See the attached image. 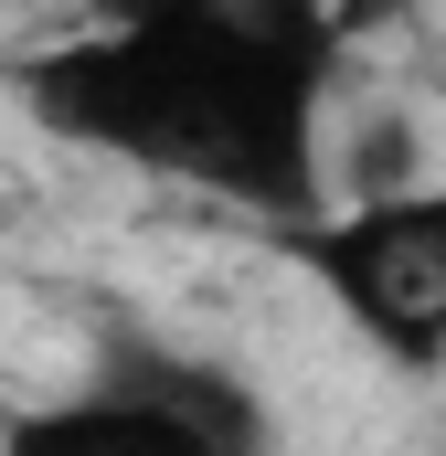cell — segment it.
Masks as SVG:
<instances>
[{
  "label": "cell",
  "mask_w": 446,
  "mask_h": 456,
  "mask_svg": "<svg viewBox=\"0 0 446 456\" xmlns=\"http://www.w3.org/2000/svg\"><path fill=\"white\" fill-rule=\"evenodd\" d=\"M96 371L128 382V393H149V403H170L181 425H202L223 456H266L277 446V425H266V403H255V382L234 361H202V350H170V340H107Z\"/></svg>",
  "instance_id": "277c9868"
},
{
  "label": "cell",
  "mask_w": 446,
  "mask_h": 456,
  "mask_svg": "<svg viewBox=\"0 0 446 456\" xmlns=\"http://www.w3.org/2000/svg\"><path fill=\"white\" fill-rule=\"evenodd\" d=\"M0 456H223L202 425H181L170 403H149V393H128V382H86V393H64V403H43V414H21Z\"/></svg>",
  "instance_id": "3957f363"
},
{
  "label": "cell",
  "mask_w": 446,
  "mask_h": 456,
  "mask_svg": "<svg viewBox=\"0 0 446 456\" xmlns=\"http://www.w3.org/2000/svg\"><path fill=\"white\" fill-rule=\"evenodd\" d=\"M86 21H202V32H255V43H309L340 53L330 0H75Z\"/></svg>",
  "instance_id": "5b68a950"
},
{
  "label": "cell",
  "mask_w": 446,
  "mask_h": 456,
  "mask_svg": "<svg viewBox=\"0 0 446 456\" xmlns=\"http://www.w3.org/2000/svg\"><path fill=\"white\" fill-rule=\"evenodd\" d=\"M277 244L372 361L415 382L446 371V181H383L319 202L309 224H277Z\"/></svg>",
  "instance_id": "7a4b0ae2"
},
{
  "label": "cell",
  "mask_w": 446,
  "mask_h": 456,
  "mask_svg": "<svg viewBox=\"0 0 446 456\" xmlns=\"http://www.w3.org/2000/svg\"><path fill=\"white\" fill-rule=\"evenodd\" d=\"M330 75L340 53L255 43L202 21H86L43 53H21V117L64 149H96L117 170L181 181L255 224H309L330 202Z\"/></svg>",
  "instance_id": "6da1fadb"
}]
</instances>
